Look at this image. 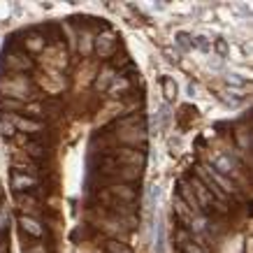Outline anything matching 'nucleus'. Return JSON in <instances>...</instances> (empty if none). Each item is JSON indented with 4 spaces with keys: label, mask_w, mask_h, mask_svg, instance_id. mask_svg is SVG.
I'll use <instances>...</instances> for the list:
<instances>
[{
    "label": "nucleus",
    "mask_w": 253,
    "mask_h": 253,
    "mask_svg": "<svg viewBox=\"0 0 253 253\" xmlns=\"http://www.w3.org/2000/svg\"><path fill=\"white\" fill-rule=\"evenodd\" d=\"M12 168H14V172L31 174V176H38V172H40V165L33 161V158H28L23 151H14V156H12Z\"/></svg>",
    "instance_id": "423d86ee"
},
{
    "label": "nucleus",
    "mask_w": 253,
    "mask_h": 253,
    "mask_svg": "<svg viewBox=\"0 0 253 253\" xmlns=\"http://www.w3.org/2000/svg\"><path fill=\"white\" fill-rule=\"evenodd\" d=\"M179 46L181 51H188L191 49V33H186V31H179L174 35V49Z\"/></svg>",
    "instance_id": "393cba45"
},
{
    "label": "nucleus",
    "mask_w": 253,
    "mask_h": 253,
    "mask_svg": "<svg viewBox=\"0 0 253 253\" xmlns=\"http://www.w3.org/2000/svg\"><path fill=\"white\" fill-rule=\"evenodd\" d=\"M23 107H26V102H21V100L2 98V95H0V112H5V114H16V112H23Z\"/></svg>",
    "instance_id": "a211bd4d"
},
{
    "label": "nucleus",
    "mask_w": 253,
    "mask_h": 253,
    "mask_svg": "<svg viewBox=\"0 0 253 253\" xmlns=\"http://www.w3.org/2000/svg\"><path fill=\"white\" fill-rule=\"evenodd\" d=\"M191 49H198L202 54H211V38L205 35V33H198V35H191Z\"/></svg>",
    "instance_id": "dca6fc26"
},
{
    "label": "nucleus",
    "mask_w": 253,
    "mask_h": 253,
    "mask_svg": "<svg viewBox=\"0 0 253 253\" xmlns=\"http://www.w3.org/2000/svg\"><path fill=\"white\" fill-rule=\"evenodd\" d=\"M112 174H114L116 179H121L123 184H135L137 179H142V169H137V168H116Z\"/></svg>",
    "instance_id": "2eb2a0df"
},
{
    "label": "nucleus",
    "mask_w": 253,
    "mask_h": 253,
    "mask_svg": "<svg viewBox=\"0 0 253 253\" xmlns=\"http://www.w3.org/2000/svg\"><path fill=\"white\" fill-rule=\"evenodd\" d=\"M26 253H46V246L33 244V246H28V249H26Z\"/></svg>",
    "instance_id": "c756f323"
},
{
    "label": "nucleus",
    "mask_w": 253,
    "mask_h": 253,
    "mask_svg": "<svg viewBox=\"0 0 253 253\" xmlns=\"http://www.w3.org/2000/svg\"><path fill=\"white\" fill-rule=\"evenodd\" d=\"M114 68H105L102 72H100L98 77H95V91H107L109 86H112V82H114Z\"/></svg>",
    "instance_id": "f3484780"
},
{
    "label": "nucleus",
    "mask_w": 253,
    "mask_h": 253,
    "mask_svg": "<svg viewBox=\"0 0 253 253\" xmlns=\"http://www.w3.org/2000/svg\"><path fill=\"white\" fill-rule=\"evenodd\" d=\"M0 130H2V135H5V137H14V135H16L14 123H12L9 114H5V112H0Z\"/></svg>",
    "instance_id": "b1692460"
},
{
    "label": "nucleus",
    "mask_w": 253,
    "mask_h": 253,
    "mask_svg": "<svg viewBox=\"0 0 253 253\" xmlns=\"http://www.w3.org/2000/svg\"><path fill=\"white\" fill-rule=\"evenodd\" d=\"M198 91H200L198 84H193L191 82V84H188V95H198Z\"/></svg>",
    "instance_id": "7c9ffc66"
},
{
    "label": "nucleus",
    "mask_w": 253,
    "mask_h": 253,
    "mask_svg": "<svg viewBox=\"0 0 253 253\" xmlns=\"http://www.w3.org/2000/svg\"><path fill=\"white\" fill-rule=\"evenodd\" d=\"M2 65L9 70V72H26V70H31V58L21 51H7V54L2 56Z\"/></svg>",
    "instance_id": "20e7f679"
},
{
    "label": "nucleus",
    "mask_w": 253,
    "mask_h": 253,
    "mask_svg": "<svg viewBox=\"0 0 253 253\" xmlns=\"http://www.w3.org/2000/svg\"><path fill=\"white\" fill-rule=\"evenodd\" d=\"M19 225H21V230L26 235H31V237H42L44 230H42V223L38 218H33V216H19Z\"/></svg>",
    "instance_id": "f8f14e48"
},
{
    "label": "nucleus",
    "mask_w": 253,
    "mask_h": 253,
    "mask_svg": "<svg viewBox=\"0 0 253 253\" xmlns=\"http://www.w3.org/2000/svg\"><path fill=\"white\" fill-rule=\"evenodd\" d=\"M186 181H188V186L193 188V195H195V200H198V205H200V209H202V211L214 205V198H211V193L205 188V184L200 181L198 176H193V179H186Z\"/></svg>",
    "instance_id": "6e6552de"
},
{
    "label": "nucleus",
    "mask_w": 253,
    "mask_h": 253,
    "mask_svg": "<svg viewBox=\"0 0 253 253\" xmlns=\"http://www.w3.org/2000/svg\"><path fill=\"white\" fill-rule=\"evenodd\" d=\"M211 49H216V56H218V58H225V56H228V54L232 51L230 44H228V40H225V38H216V40H211Z\"/></svg>",
    "instance_id": "5701e85b"
},
{
    "label": "nucleus",
    "mask_w": 253,
    "mask_h": 253,
    "mask_svg": "<svg viewBox=\"0 0 253 253\" xmlns=\"http://www.w3.org/2000/svg\"><path fill=\"white\" fill-rule=\"evenodd\" d=\"M42 46H44V38L42 35H33V38L26 40V49L28 51H40Z\"/></svg>",
    "instance_id": "bb28decb"
},
{
    "label": "nucleus",
    "mask_w": 253,
    "mask_h": 253,
    "mask_svg": "<svg viewBox=\"0 0 253 253\" xmlns=\"http://www.w3.org/2000/svg\"><path fill=\"white\" fill-rule=\"evenodd\" d=\"M23 154L28 156V158H44L46 149L40 144V142H35V139H28V142L23 144Z\"/></svg>",
    "instance_id": "412c9836"
},
{
    "label": "nucleus",
    "mask_w": 253,
    "mask_h": 253,
    "mask_svg": "<svg viewBox=\"0 0 253 253\" xmlns=\"http://www.w3.org/2000/svg\"><path fill=\"white\" fill-rule=\"evenodd\" d=\"M95 51H98L100 58H109V56L116 51V38L112 33L98 35V38H95Z\"/></svg>",
    "instance_id": "9d476101"
},
{
    "label": "nucleus",
    "mask_w": 253,
    "mask_h": 253,
    "mask_svg": "<svg viewBox=\"0 0 253 253\" xmlns=\"http://www.w3.org/2000/svg\"><path fill=\"white\" fill-rule=\"evenodd\" d=\"M176 95H179V88H176V82L172 77H163V98L165 102H174Z\"/></svg>",
    "instance_id": "6ab92c4d"
},
{
    "label": "nucleus",
    "mask_w": 253,
    "mask_h": 253,
    "mask_svg": "<svg viewBox=\"0 0 253 253\" xmlns=\"http://www.w3.org/2000/svg\"><path fill=\"white\" fill-rule=\"evenodd\" d=\"M91 35H88V33H86V35H84V38H79L77 40V49H79V54H82V56H88V54H91V49H93V46H91Z\"/></svg>",
    "instance_id": "a878e982"
},
{
    "label": "nucleus",
    "mask_w": 253,
    "mask_h": 253,
    "mask_svg": "<svg viewBox=\"0 0 253 253\" xmlns=\"http://www.w3.org/2000/svg\"><path fill=\"white\" fill-rule=\"evenodd\" d=\"M105 251L107 253H132V249L126 242H121V239H112L109 237L107 242H105Z\"/></svg>",
    "instance_id": "4be33fe9"
},
{
    "label": "nucleus",
    "mask_w": 253,
    "mask_h": 253,
    "mask_svg": "<svg viewBox=\"0 0 253 253\" xmlns=\"http://www.w3.org/2000/svg\"><path fill=\"white\" fill-rule=\"evenodd\" d=\"M40 184L38 176H31V174H21V172H14L12 174V188L16 193H23L26 188H35Z\"/></svg>",
    "instance_id": "9b49d317"
},
{
    "label": "nucleus",
    "mask_w": 253,
    "mask_h": 253,
    "mask_svg": "<svg viewBox=\"0 0 253 253\" xmlns=\"http://www.w3.org/2000/svg\"><path fill=\"white\" fill-rule=\"evenodd\" d=\"M114 161L121 163V168H137L144 169L146 165V151H139V149H119L114 154Z\"/></svg>",
    "instance_id": "f03ea898"
},
{
    "label": "nucleus",
    "mask_w": 253,
    "mask_h": 253,
    "mask_svg": "<svg viewBox=\"0 0 253 253\" xmlns=\"http://www.w3.org/2000/svg\"><path fill=\"white\" fill-rule=\"evenodd\" d=\"M207 65H209V68H211V70H221L223 68V58H218V56H209V63H207Z\"/></svg>",
    "instance_id": "c85d7f7f"
},
{
    "label": "nucleus",
    "mask_w": 253,
    "mask_h": 253,
    "mask_svg": "<svg viewBox=\"0 0 253 253\" xmlns=\"http://www.w3.org/2000/svg\"><path fill=\"white\" fill-rule=\"evenodd\" d=\"M172 205H174V214H176V218H179V221H184V223H188L193 218V211L188 207H186L184 205V200L179 198V195H174V200H172Z\"/></svg>",
    "instance_id": "aec40b11"
},
{
    "label": "nucleus",
    "mask_w": 253,
    "mask_h": 253,
    "mask_svg": "<svg viewBox=\"0 0 253 253\" xmlns=\"http://www.w3.org/2000/svg\"><path fill=\"white\" fill-rule=\"evenodd\" d=\"M209 168L214 169V172H218V174L228 176V179H232V174H237V168H235V161H232L228 154H211L209 156Z\"/></svg>",
    "instance_id": "7ed1b4c3"
},
{
    "label": "nucleus",
    "mask_w": 253,
    "mask_h": 253,
    "mask_svg": "<svg viewBox=\"0 0 253 253\" xmlns=\"http://www.w3.org/2000/svg\"><path fill=\"white\" fill-rule=\"evenodd\" d=\"M176 186H179V198L184 200L186 207L191 209V211H193L195 216L202 214V209H200L198 200H195V195H193V188L188 186V181H186V179H179V181H176Z\"/></svg>",
    "instance_id": "1a4fd4ad"
},
{
    "label": "nucleus",
    "mask_w": 253,
    "mask_h": 253,
    "mask_svg": "<svg viewBox=\"0 0 253 253\" xmlns=\"http://www.w3.org/2000/svg\"><path fill=\"white\" fill-rule=\"evenodd\" d=\"M28 77L23 75H16V77H2L0 79V93L2 98H14L26 102L28 100Z\"/></svg>",
    "instance_id": "f257e3e1"
},
{
    "label": "nucleus",
    "mask_w": 253,
    "mask_h": 253,
    "mask_svg": "<svg viewBox=\"0 0 253 253\" xmlns=\"http://www.w3.org/2000/svg\"><path fill=\"white\" fill-rule=\"evenodd\" d=\"M0 198H2V191H0Z\"/></svg>",
    "instance_id": "2f4dec72"
},
{
    "label": "nucleus",
    "mask_w": 253,
    "mask_h": 253,
    "mask_svg": "<svg viewBox=\"0 0 253 253\" xmlns=\"http://www.w3.org/2000/svg\"><path fill=\"white\" fill-rule=\"evenodd\" d=\"M12 123H14V130L26 135V132H42L44 130V123L40 119H28V116H19V114H9Z\"/></svg>",
    "instance_id": "0eeeda50"
},
{
    "label": "nucleus",
    "mask_w": 253,
    "mask_h": 253,
    "mask_svg": "<svg viewBox=\"0 0 253 253\" xmlns=\"http://www.w3.org/2000/svg\"><path fill=\"white\" fill-rule=\"evenodd\" d=\"M237 144H239V149H242V151H249V149H251V137H249V132H246V130H239L237 132Z\"/></svg>",
    "instance_id": "cd10ccee"
},
{
    "label": "nucleus",
    "mask_w": 253,
    "mask_h": 253,
    "mask_svg": "<svg viewBox=\"0 0 253 253\" xmlns=\"http://www.w3.org/2000/svg\"><path fill=\"white\" fill-rule=\"evenodd\" d=\"M107 193L123 205H135V200H137V188L132 184H112L107 188Z\"/></svg>",
    "instance_id": "39448f33"
},
{
    "label": "nucleus",
    "mask_w": 253,
    "mask_h": 253,
    "mask_svg": "<svg viewBox=\"0 0 253 253\" xmlns=\"http://www.w3.org/2000/svg\"><path fill=\"white\" fill-rule=\"evenodd\" d=\"M16 207L23 211V216L28 214H38L40 209V202L33 195H28V193H16Z\"/></svg>",
    "instance_id": "ddd939ff"
},
{
    "label": "nucleus",
    "mask_w": 253,
    "mask_h": 253,
    "mask_svg": "<svg viewBox=\"0 0 253 253\" xmlns=\"http://www.w3.org/2000/svg\"><path fill=\"white\" fill-rule=\"evenodd\" d=\"M169 121H172V109H169L168 102H163L161 107H158V112H156V128H158V132H165L168 130Z\"/></svg>",
    "instance_id": "4468645a"
}]
</instances>
